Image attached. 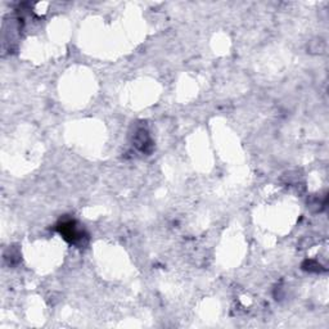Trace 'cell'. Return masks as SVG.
Masks as SVG:
<instances>
[{"mask_svg":"<svg viewBox=\"0 0 329 329\" xmlns=\"http://www.w3.org/2000/svg\"><path fill=\"white\" fill-rule=\"evenodd\" d=\"M59 232L61 234H63L66 239H69V242L76 243L79 241H81V235L83 233L77 230V228L75 226V223L73 221H66V223H62V225H59Z\"/></svg>","mask_w":329,"mask_h":329,"instance_id":"cell-1","label":"cell"},{"mask_svg":"<svg viewBox=\"0 0 329 329\" xmlns=\"http://www.w3.org/2000/svg\"><path fill=\"white\" fill-rule=\"evenodd\" d=\"M135 145L140 151H147V147H151V139L148 137V133L144 129H139L135 134Z\"/></svg>","mask_w":329,"mask_h":329,"instance_id":"cell-2","label":"cell"}]
</instances>
